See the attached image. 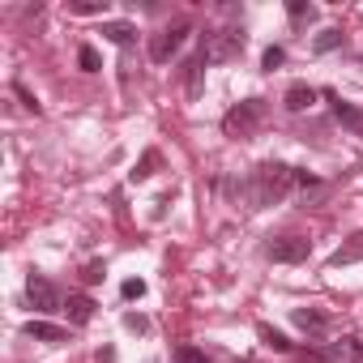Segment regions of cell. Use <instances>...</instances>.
<instances>
[{"mask_svg": "<svg viewBox=\"0 0 363 363\" xmlns=\"http://www.w3.org/2000/svg\"><path fill=\"white\" fill-rule=\"evenodd\" d=\"M26 299H30V308H39V312H65L60 286H56L52 278H43V274H30V278H26Z\"/></svg>", "mask_w": 363, "mask_h": 363, "instance_id": "obj_5", "label": "cell"}, {"mask_svg": "<svg viewBox=\"0 0 363 363\" xmlns=\"http://www.w3.org/2000/svg\"><path fill=\"white\" fill-rule=\"evenodd\" d=\"M337 48H342V30H337V26H329V30H320V35L312 39V52H316V56L337 52Z\"/></svg>", "mask_w": 363, "mask_h": 363, "instance_id": "obj_16", "label": "cell"}, {"mask_svg": "<svg viewBox=\"0 0 363 363\" xmlns=\"http://www.w3.org/2000/svg\"><path fill=\"white\" fill-rule=\"evenodd\" d=\"M103 274H107V265H103V261H86L82 282H103Z\"/></svg>", "mask_w": 363, "mask_h": 363, "instance_id": "obj_25", "label": "cell"}, {"mask_svg": "<svg viewBox=\"0 0 363 363\" xmlns=\"http://www.w3.org/2000/svg\"><path fill=\"white\" fill-rule=\"evenodd\" d=\"M295 189V167L286 162H261L252 175H248V210H265V206H278L286 201Z\"/></svg>", "mask_w": 363, "mask_h": 363, "instance_id": "obj_1", "label": "cell"}, {"mask_svg": "<svg viewBox=\"0 0 363 363\" xmlns=\"http://www.w3.org/2000/svg\"><path fill=\"white\" fill-rule=\"evenodd\" d=\"M201 69H206V56L197 52V56L189 60V94H197V90H201Z\"/></svg>", "mask_w": 363, "mask_h": 363, "instance_id": "obj_21", "label": "cell"}, {"mask_svg": "<svg viewBox=\"0 0 363 363\" xmlns=\"http://www.w3.org/2000/svg\"><path fill=\"white\" fill-rule=\"evenodd\" d=\"M13 94H18V99H22V107H26V111H35V116H39V111H43V107H39V99H35V94H30V90H26V86H22V82H13Z\"/></svg>", "mask_w": 363, "mask_h": 363, "instance_id": "obj_24", "label": "cell"}, {"mask_svg": "<svg viewBox=\"0 0 363 363\" xmlns=\"http://www.w3.org/2000/svg\"><path fill=\"white\" fill-rule=\"evenodd\" d=\"M244 43H248L244 26H227V30H214V35H206V48H201V56H206V65H223V60H235V56L244 52Z\"/></svg>", "mask_w": 363, "mask_h": 363, "instance_id": "obj_3", "label": "cell"}, {"mask_svg": "<svg viewBox=\"0 0 363 363\" xmlns=\"http://www.w3.org/2000/svg\"><path fill=\"white\" fill-rule=\"evenodd\" d=\"M282 60H286V52H282V48H265V56H261V69H265V73H274Z\"/></svg>", "mask_w": 363, "mask_h": 363, "instance_id": "obj_23", "label": "cell"}, {"mask_svg": "<svg viewBox=\"0 0 363 363\" xmlns=\"http://www.w3.org/2000/svg\"><path fill=\"white\" fill-rule=\"evenodd\" d=\"M329 354L333 359H346V363H363V342L359 337H342V342H333Z\"/></svg>", "mask_w": 363, "mask_h": 363, "instance_id": "obj_15", "label": "cell"}, {"mask_svg": "<svg viewBox=\"0 0 363 363\" xmlns=\"http://www.w3.org/2000/svg\"><path fill=\"white\" fill-rule=\"evenodd\" d=\"M286 18H291L295 26H303V22L316 18V5H308V0H286Z\"/></svg>", "mask_w": 363, "mask_h": 363, "instance_id": "obj_19", "label": "cell"}, {"mask_svg": "<svg viewBox=\"0 0 363 363\" xmlns=\"http://www.w3.org/2000/svg\"><path fill=\"white\" fill-rule=\"evenodd\" d=\"M22 333H26V337H35V342H48V346L69 342V329H65V325H52V320H26V325H22Z\"/></svg>", "mask_w": 363, "mask_h": 363, "instance_id": "obj_8", "label": "cell"}, {"mask_svg": "<svg viewBox=\"0 0 363 363\" xmlns=\"http://www.w3.org/2000/svg\"><path fill=\"white\" fill-rule=\"evenodd\" d=\"M77 65H82L86 73H99V69H103V60H99V52H94L90 43H82V48H77Z\"/></svg>", "mask_w": 363, "mask_h": 363, "instance_id": "obj_20", "label": "cell"}, {"mask_svg": "<svg viewBox=\"0 0 363 363\" xmlns=\"http://www.w3.org/2000/svg\"><path fill=\"white\" fill-rule=\"evenodd\" d=\"M120 295H124V299H141V295H145V282H141V278H128V282L120 286Z\"/></svg>", "mask_w": 363, "mask_h": 363, "instance_id": "obj_26", "label": "cell"}, {"mask_svg": "<svg viewBox=\"0 0 363 363\" xmlns=\"http://www.w3.org/2000/svg\"><path fill=\"white\" fill-rule=\"evenodd\" d=\"M94 308H99V303H94L90 295H82V291H73V295L65 299V316H69L73 325H90V320H94Z\"/></svg>", "mask_w": 363, "mask_h": 363, "instance_id": "obj_10", "label": "cell"}, {"mask_svg": "<svg viewBox=\"0 0 363 363\" xmlns=\"http://www.w3.org/2000/svg\"><path fill=\"white\" fill-rule=\"evenodd\" d=\"M257 337H261V342H265L269 350H278V354H291V350H295V342H291V337H286L282 329H274V325H265V320L257 325Z\"/></svg>", "mask_w": 363, "mask_h": 363, "instance_id": "obj_12", "label": "cell"}, {"mask_svg": "<svg viewBox=\"0 0 363 363\" xmlns=\"http://www.w3.org/2000/svg\"><path fill=\"white\" fill-rule=\"evenodd\" d=\"M316 99H320V90H316V86H308V82H295V86L286 90V99H282V103H286V111H308Z\"/></svg>", "mask_w": 363, "mask_h": 363, "instance_id": "obj_11", "label": "cell"}, {"mask_svg": "<svg viewBox=\"0 0 363 363\" xmlns=\"http://www.w3.org/2000/svg\"><path fill=\"white\" fill-rule=\"evenodd\" d=\"M189 35H193V22H189V18H179V22H171V26L154 30V35H150V48H145V52H150V60H154V65H167L179 48H184V39H189Z\"/></svg>", "mask_w": 363, "mask_h": 363, "instance_id": "obj_2", "label": "cell"}, {"mask_svg": "<svg viewBox=\"0 0 363 363\" xmlns=\"http://www.w3.org/2000/svg\"><path fill=\"white\" fill-rule=\"evenodd\" d=\"M103 39H111L116 48H124V43H133V35H137V26L133 22H103V30H99Z\"/></svg>", "mask_w": 363, "mask_h": 363, "instance_id": "obj_14", "label": "cell"}, {"mask_svg": "<svg viewBox=\"0 0 363 363\" xmlns=\"http://www.w3.org/2000/svg\"><path fill=\"white\" fill-rule=\"evenodd\" d=\"M175 363H210V359H206V350H197V346L184 342V346H175Z\"/></svg>", "mask_w": 363, "mask_h": 363, "instance_id": "obj_22", "label": "cell"}, {"mask_svg": "<svg viewBox=\"0 0 363 363\" xmlns=\"http://www.w3.org/2000/svg\"><path fill=\"white\" fill-rule=\"evenodd\" d=\"M325 99H329V107H333V120L346 128V133H354V137H363V107H354V103H346L342 94H333V90H320Z\"/></svg>", "mask_w": 363, "mask_h": 363, "instance_id": "obj_7", "label": "cell"}, {"mask_svg": "<svg viewBox=\"0 0 363 363\" xmlns=\"http://www.w3.org/2000/svg\"><path fill=\"white\" fill-rule=\"evenodd\" d=\"M261 120H265V103L261 99H244V103H235L223 116V133L227 137H252L261 128Z\"/></svg>", "mask_w": 363, "mask_h": 363, "instance_id": "obj_4", "label": "cell"}, {"mask_svg": "<svg viewBox=\"0 0 363 363\" xmlns=\"http://www.w3.org/2000/svg\"><path fill=\"white\" fill-rule=\"evenodd\" d=\"M158 162H162V154H158V150H145V154H141V162H137L128 175H133V179H150V175L158 171Z\"/></svg>", "mask_w": 363, "mask_h": 363, "instance_id": "obj_18", "label": "cell"}, {"mask_svg": "<svg viewBox=\"0 0 363 363\" xmlns=\"http://www.w3.org/2000/svg\"><path fill=\"white\" fill-rule=\"evenodd\" d=\"M69 13H77V18H103L107 13V0H69Z\"/></svg>", "mask_w": 363, "mask_h": 363, "instance_id": "obj_17", "label": "cell"}, {"mask_svg": "<svg viewBox=\"0 0 363 363\" xmlns=\"http://www.w3.org/2000/svg\"><path fill=\"white\" fill-rule=\"evenodd\" d=\"M291 320H295L303 333H312V337L329 333V312H320V308H295V312H291Z\"/></svg>", "mask_w": 363, "mask_h": 363, "instance_id": "obj_9", "label": "cell"}, {"mask_svg": "<svg viewBox=\"0 0 363 363\" xmlns=\"http://www.w3.org/2000/svg\"><path fill=\"white\" fill-rule=\"evenodd\" d=\"M124 329H137V333H145V316H137V312H128V316H124Z\"/></svg>", "mask_w": 363, "mask_h": 363, "instance_id": "obj_27", "label": "cell"}, {"mask_svg": "<svg viewBox=\"0 0 363 363\" xmlns=\"http://www.w3.org/2000/svg\"><path fill=\"white\" fill-rule=\"evenodd\" d=\"M329 261H333V265H354V261H363V231H354L350 244H342Z\"/></svg>", "mask_w": 363, "mask_h": 363, "instance_id": "obj_13", "label": "cell"}, {"mask_svg": "<svg viewBox=\"0 0 363 363\" xmlns=\"http://www.w3.org/2000/svg\"><path fill=\"white\" fill-rule=\"evenodd\" d=\"M265 257L278 261V265H299V261L312 257V244H308L303 235H278V240L265 244Z\"/></svg>", "mask_w": 363, "mask_h": 363, "instance_id": "obj_6", "label": "cell"}]
</instances>
